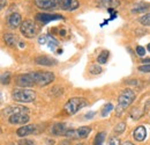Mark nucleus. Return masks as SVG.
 Returning a JSON list of instances; mask_svg holds the SVG:
<instances>
[{"mask_svg": "<svg viewBox=\"0 0 150 145\" xmlns=\"http://www.w3.org/2000/svg\"><path fill=\"white\" fill-rule=\"evenodd\" d=\"M60 19H64V17L60 15V14L38 13L37 15H36V20H37L38 22L43 23V26H44V24H47V23H50V22H52V21H54V20H60Z\"/></svg>", "mask_w": 150, "mask_h": 145, "instance_id": "11", "label": "nucleus"}, {"mask_svg": "<svg viewBox=\"0 0 150 145\" xmlns=\"http://www.w3.org/2000/svg\"><path fill=\"white\" fill-rule=\"evenodd\" d=\"M136 95H135V92L131 90V88H126L124 91L120 93L119 98H118V105L115 107V111L118 115H121L126 108H128L133 103V101L135 100Z\"/></svg>", "mask_w": 150, "mask_h": 145, "instance_id": "1", "label": "nucleus"}, {"mask_svg": "<svg viewBox=\"0 0 150 145\" xmlns=\"http://www.w3.org/2000/svg\"><path fill=\"white\" fill-rule=\"evenodd\" d=\"M59 1V8L66 12H72L80 7V2L77 0H58Z\"/></svg>", "mask_w": 150, "mask_h": 145, "instance_id": "12", "label": "nucleus"}, {"mask_svg": "<svg viewBox=\"0 0 150 145\" xmlns=\"http://www.w3.org/2000/svg\"><path fill=\"white\" fill-rule=\"evenodd\" d=\"M30 74L35 81V85H37L39 87L51 84L56 78L53 73L47 72V71H35V72H30Z\"/></svg>", "mask_w": 150, "mask_h": 145, "instance_id": "4", "label": "nucleus"}, {"mask_svg": "<svg viewBox=\"0 0 150 145\" xmlns=\"http://www.w3.org/2000/svg\"><path fill=\"white\" fill-rule=\"evenodd\" d=\"M111 15H112V17H111V19H110V20H114V19L118 17V12H114V13H112Z\"/></svg>", "mask_w": 150, "mask_h": 145, "instance_id": "36", "label": "nucleus"}, {"mask_svg": "<svg viewBox=\"0 0 150 145\" xmlns=\"http://www.w3.org/2000/svg\"><path fill=\"white\" fill-rule=\"evenodd\" d=\"M67 130L68 129H67L65 123H56L51 128V134L53 136H65Z\"/></svg>", "mask_w": 150, "mask_h": 145, "instance_id": "17", "label": "nucleus"}, {"mask_svg": "<svg viewBox=\"0 0 150 145\" xmlns=\"http://www.w3.org/2000/svg\"><path fill=\"white\" fill-rule=\"evenodd\" d=\"M140 22H141L143 26H146V27H150V13L142 15V17L140 18Z\"/></svg>", "mask_w": 150, "mask_h": 145, "instance_id": "26", "label": "nucleus"}, {"mask_svg": "<svg viewBox=\"0 0 150 145\" xmlns=\"http://www.w3.org/2000/svg\"><path fill=\"white\" fill-rule=\"evenodd\" d=\"M77 145H83V144H77Z\"/></svg>", "mask_w": 150, "mask_h": 145, "instance_id": "40", "label": "nucleus"}, {"mask_svg": "<svg viewBox=\"0 0 150 145\" xmlns=\"http://www.w3.org/2000/svg\"><path fill=\"white\" fill-rule=\"evenodd\" d=\"M95 115H96V113L95 111H89V113H87L86 115H84V117H86V120H90V118H93Z\"/></svg>", "mask_w": 150, "mask_h": 145, "instance_id": "33", "label": "nucleus"}, {"mask_svg": "<svg viewBox=\"0 0 150 145\" xmlns=\"http://www.w3.org/2000/svg\"><path fill=\"white\" fill-rule=\"evenodd\" d=\"M137 70L140 72H143V73H149L150 72V64H144V65H141L137 67Z\"/></svg>", "mask_w": 150, "mask_h": 145, "instance_id": "32", "label": "nucleus"}, {"mask_svg": "<svg viewBox=\"0 0 150 145\" xmlns=\"http://www.w3.org/2000/svg\"><path fill=\"white\" fill-rule=\"evenodd\" d=\"M15 84L22 87V88H28V87H33L35 86V81L31 77L30 73H25V74H19L16 78H15Z\"/></svg>", "mask_w": 150, "mask_h": 145, "instance_id": "7", "label": "nucleus"}, {"mask_svg": "<svg viewBox=\"0 0 150 145\" xmlns=\"http://www.w3.org/2000/svg\"><path fill=\"white\" fill-rule=\"evenodd\" d=\"M12 99L16 102L29 103L36 99V93L33 90H28V88H22V87L14 88L12 91Z\"/></svg>", "mask_w": 150, "mask_h": 145, "instance_id": "2", "label": "nucleus"}, {"mask_svg": "<svg viewBox=\"0 0 150 145\" xmlns=\"http://www.w3.org/2000/svg\"><path fill=\"white\" fill-rule=\"evenodd\" d=\"M108 58H109V51L108 50H103L97 57V62L98 64H106L108 63Z\"/></svg>", "mask_w": 150, "mask_h": 145, "instance_id": "21", "label": "nucleus"}, {"mask_svg": "<svg viewBox=\"0 0 150 145\" xmlns=\"http://www.w3.org/2000/svg\"><path fill=\"white\" fill-rule=\"evenodd\" d=\"M144 111L149 113V115H150V100L146 103V106H144Z\"/></svg>", "mask_w": 150, "mask_h": 145, "instance_id": "34", "label": "nucleus"}, {"mask_svg": "<svg viewBox=\"0 0 150 145\" xmlns=\"http://www.w3.org/2000/svg\"><path fill=\"white\" fill-rule=\"evenodd\" d=\"M147 50H148V51L150 52V43L148 44V45H147Z\"/></svg>", "mask_w": 150, "mask_h": 145, "instance_id": "39", "label": "nucleus"}, {"mask_svg": "<svg viewBox=\"0 0 150 145\" xmlns=\"http://www.w3.org/2000/svg\"><path fill=\"white\" fill-rule=\"evenodd\" d=\"M35 63L37 65H42V66H54L57 65V60L53 59L52 57H49V56H38L35 58Z\"/></svg>", "mask_w": 150, "mask_h": 145, "instance_id": "15", "label": "nucleus"}, {"mask_svg": "<svg viewBox=\"0 0 150 145\" xmlns=\"http://www.w3.org/2000/svg\"><path fill=\"white\" fill-rule=\"evenodd\" d=\"M18 145H35V142L31 139H28V138H23L18 142Z\"/></svg>", "mask_w": 150, "mask_h": 145, "instance_id": "31", "label": "nucleus"}, {"mask_svg": "<svg viewBox=\"0 0 150 145\" xmlns=\"http://www.w3.org/2000/svg\"><path fill=\"white\" fill-rule=\"evenodd\" d=\"M11 83V73L6 72L1 74V84L2 85H8Z\"/></svg>", "mask_w": 150, "mask_h": 145, "instance_id": "27", "label": "nucleus"}, {"mask_svg": "<svg viewBox=\"0 0 150 145\" xmlns=\"http://www.w3.org/2000/svg\"><path fill=\"white\" fill-rule=\"evenodd\" d=\"M91 131H93V128L84 126V127H80L79 129H68L65 136L71 139H84L91 134Z\"/></svg>", "mask_w": 150, "mask_h": 145, "instance_id": "5", "label": "nucleus"}, {"mask_svg": "<svg viewBox=\"0 0 150 145\" xmlns=\"http://www.w3.org/2000/svg\"><path fill=\"white\" fill-rule=\"evenodd\" d=\"M37 132H38V127L37 126H34V124L23 126V127H20L16 130V135L19 137H25V136L34 135V134H37Z\"/></svg>", "mask_w": 150, "mask_h": 145, "instance_id": "13", "label": "nucleus"}, {"mask_svg": "<svg viewBox=\"0 0 150 145\" xmlns=\"http://www.w3.org/2000/svg\"><path fill=\"white\" fill-rule=\"evenodd\" d=\"M97 2L102 7H105L106 9H109V8H117L120 5V0H97Z\"/></svg>", "mask_w": 150, "mask_h": 145, "instance_id": "19", "label": "nucleus"}, {"mask_svg": "<svg viewBox=\"0 0 150 145\" xmlns=\"http://www.w3.org/2000/svg\"><path fill=\"white\" fill-rule=\"evenodd\" d=\"M21 34L27 38H34L37 35L38 33V27L37 24L33 21V20H25L22 22L21 27H20Z\"/></svg>", "mask_w": 150, "mask_h": 145, "instance_id": "6", "label": "nucleus"}, {"mask_svg": "<svg viewBox=\"0 0 150 145\" xmlns=\"http://www.w3.org/2000/svg\"><path fill=\"white\" fill-rule=\"evenodd\" d=\"M5 113L8 114L9 116L14 114H28V108L23 106H9L5 110Z\"/></svg>", "mask_w": 150, "mask_h": 145, "instance_id": "18", "label": "nucleus"}, {"mask_svg": "<svg viewBox=\"0 0 150 145\" xmlns=\"http://www.w3.org/2000/svg\"><path fill=\"white\" fill-rule=\"evenodd\" d=\"M6 5H7V0H1V9L5 8Z\"/></svg>", "mask_w": 150, "mask_h": 145, "instance_id": "35", "label": "nucleus"}, {"mask_svg": "<svg viewBox=\"0 0 150 145\" xmlns=\"http://www.w3.org/2000/svg\"><path fill=\"white\" fill-rule=\"evenodd\" d=\"M86 106H88V101L84 98H77L76 96V98L69 99L66 102V105L64 106V110L68 115H74L80 109L84 108Z\"/></svg>", "mask_w": 150, "mask_h": 145, "instance_id": "3", "label": "nucleus"}, {"mask_svg": "<svg viewBox=\"0 0 150 145\" xmlns=\"http://www.w3.org/2000/svg\"><path fill=\"white\" fill-rule=\"evenodd\" d=\"M4 39H5L6 44L9 45V47H15L16 45V37L12 33H6L5 36H4Z\"/></svg>", "mask_w": 150, "mask_h": 145, "instance_id": "20", "label": "nucleus"}, {"mask_svg": "<svg viewBox=\"0 0 150 145\" xmlns=\"http://www.w3.org/2000/svg\"><path fill=\"white\" fill-rule=\"evenodd\" d=\"M38 43L39 44H46L52 51H54L57 48L59 47V41L54 36L50 35V34H46V35H43L38 38Z\"/></svg>", "mask_w": 150, "mask_h": 145, "instance_id": "9", "label": "nucleus"}, {"mask_svg": "<svg viewBox=\"0 0 150 145\" xmlns=\"http://www.w3.org/2000/svg\"><path fill=\"white\" fill-rule=\"evenodd\" d=\"M46 142H47V144H49V145L54 144V141H53V139H46Z\"/></svg>", "mask_w": 150, "mask_h": 145, "instance_id": "37", "label": "nucleus"}, {"mask_svg": "<svg viewBox=\"0 0 150 145\" xmlns=\"http://www.w3.org/2000/svg\"><path fill=\"white\" fill-rule=\"evenodd\" d=\"M36 7L43 11H54L59 8L58 0H34Z\"/></svg>", "mask_w": 150, "mask_h": 145, "instance_id": "8", "label": "nucleus"}, {"mask_svg": "<svg viewBox=\"0 0 150 145\" xmlns=\"http://www.w3.org/2000/svg\"><path fill=\"white\" fill-rule=\"evenodd\" d=\"M113 109H114V107H113V105L111 103V102H109V103H106L104 107H103V109H102V113H100V115H102V117H106L111 111H112Z\"/></svg>", "mask_w": 150, "mask_h": 145, "instance_id": "22", "label": "nucleus"}, {"mask_svg": "<svg viewBox=\"0 0 150 145\" xmlns=\"http://www.w3.org/2000/svg\"><path fill=\"white\" fill-rule=\"evenodd\" d=\"M125 130H126V123H125V122H120V123H118V124L114 127V132H115L117 135L122 134Z\"/></svg>", "mask_w": 150, "mask_h": 145, "instance_id": "24", "label": "nucleus"}, {"mask_svg": "<svg viewBox=\"0 0 150 145\" xmlns=\"http://www.w3.org/2000/svg\"><path fill=\"white\" fill-rule=\"evenodd\" d=\"M108 145H121V143L117 136H110L108 139Z\"/></svg>", "mask_w": 150, "mask_h": 145, "instance_id": "29", "label": "nucleus"}, {"mask_svg": "<svg viewBox=\"0 0 150 145\" xmlns=\"http://www.w3.org/2000/svg\"><path fill=\"white\" fill-rule=\"evenodd\" d=\"M135 51H136L137 56L143 57V56L146 55V52H147V49H146L144 47H142V45H137V47H136V49H135Z\"/></svg>", "mask_w": 150, "mask_h": 145, "instance_id": "30", "label": "nucleus"}, {"mask_svg": "<svg viewBox=\"0 0 150 145\" xmlns=\"http://www.w3.org/2000/svg\"><path fill=\"white\" fill-rule=\"evenodd\" d=\"M105 141V132H98L95 137L94 145H103Z\"/></svg>", "mask_w": 150, "mask_h": 145, "instance_id": "23", "label": "nucleus"}, {"mask_svg": "<svg viewBox=\"0 0 150 145\" xmlns=\"http://www.w3.org/2000/svg\"><path fill=\"white\" fill-rule=\"evenodd\" d=\"M7 23H8V27L12 28V29L20 28L21 24H22V18H21L19 13H12L7 18Z\"/></svg>", "mask_w": 150, "mask_h": 145, "instance_id": "14", "label": "nucleus"}, {"mask_svg": "<svg viewBox=\"0 0 150 145\" xmlns=\"http://www.w3.org/2000/svg\"><path fill=\"white\" fill-rule=\"evenodd\" d=\"M30 117L28 114H14L8 117V122L13 126H25Z\"/></svg>", "mask_w": 150, "mask_h": 145, "instance_id": "10", "label": "nucleus"}, {"mask_svg": "<svg viewBox=\"0 0 150 145\" xmlns=\"http://www.w3.org/2000/svg\"><path fill=\"white\" fill-rule=\"evenodd\" d=\"M121 145H134L132 142H125V143H122Z\"/></svg>", "mask_w": 150, "mask_h": 145, "instance_id": "38", "label": "nucleus"}, {"mask_svg": "<svg viewBox=\"0 0 150 145\" xmlns=\"http://www.w3.org/2000/svg\"><path fill=\"white\" fill-rule=\"evenodd\" d=\"M133 138L136 142H143L147 138V129L144 126H139L133 131Z\"/></svg>", "mask_w": 150, "mask_h": 145, "instance_id": "16", "label": "nucleus"}, {"mask_svg": "<svg viewBox=\"0 0 150 145\" xmlns=\"http://www.w3.org/2000/svg\"><path fill=\"white\" fill-rule=\"evenodd\" d=\"M102 67L98 65V64H94V65H91L90 67H89V72L91 73V74H100L102 73Z\"/></svg>", "mask_w": 150, "mask_h": 145, "instance_id": "25", "label": "nucleus"}, {"mask_svg": "<svg viewBox=\"0 0 150 145\" xmlns=\"http://www.w3.org/2000/svg\"><path fill=\"white\" fill-rule=\"evenodd\" d=\"M149 5H139V7H135L132 9V13H140V12H144L147 9H149Z\"/></svg>", "mask_w": 150, "mask_h": 145, "instance_id": "28", "label": "nucleus"}]
</instances>
